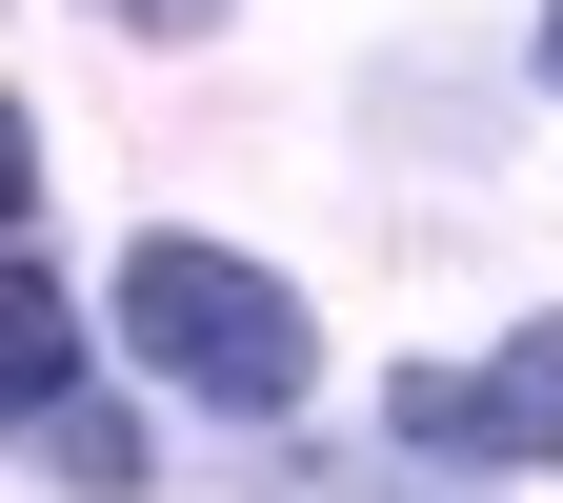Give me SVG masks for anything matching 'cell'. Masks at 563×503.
<instances>
[{
    "label": "cell",
    "mask_w": 563,
    "mask_h": 503,
    "mask_svg": "<svg viewBox=\"0 0 563 503\" xmlns=\"http://www.w3.org/2000/svg\"><path fill=\"white\" fill-rule=\"evenodd\" d=\"M121 342H141L181 403L282 423V403H302V342H322V322L282 303L262 262H222V242H141V262H121Z\"/></svg>",
    "instance_id": "1"
},
{
    "label": "cell",
    "mask_w": 563,
    "mask_h": 503,
    "mask_svg": "<svg viewBox=\"0 0 563 503\" xmlns=\"http://www.w3.org/2000/svg\"><path fill=\"white\" fill-rule=\"evenodd\" d=\"M402 444L422 463H563V322L483 342V363H422L402 383Z\"/></svg>",
    "instance_id": "2"
},
{
    "label": "cell",
    "mask_w": 563,
    "mask_h": 503,
    "mask_svg": "<svg viewBox=\"0 0 563 503\" xmlns=\"http://www.w3.org/2000/svg\"><path fill=\"white\" fill-rule=\"evenodd\" d=\"M0 403H21V423L81 403V303H60V282H21V303H0Z\"/></svg>",
    "instance_id": "3"
},
{
    "label": "cell",
    "mask_w": 563,
    "mask_h": 503,
    "mask_svg": "<svg viewBox=\"0 0 563 503\" xmlns=\"http://www.w3.org/2000/svg\"><path fill=\"white\" fill-rule=\"evenodd\" d=\"M41 463L81 483V503H121V483H141V423H121V403H60V423H41Z\"/></svg>",
    "instance_id": "4"
},
{
    "label": "cell",
    "mask_w": 563,
    "mask_h": 503,
    "mask_svg": "<svg viewBox=\"0 0 563 503\" xmlns=\"http://www.w3.org/2000/svg\"><path fill=\"white\" fill-rule=\"evenodd\" d=\"M141 21H201V0H141Z\"/></svg>",
    "instance_id": "5"
},
{
    "label": "cell",
    "mask_w": 563,
    "mask_h": 503,
    "mask_svg": "<svg viewBox=\"0 0 563 503\" xmlns=\"http://www.w3.org/2000/svg\"><path fill=\"white\" fill-rule=\"evenodd\" d=\"M543 61H563V21H543Z\"/></svg>",
    "instance_id": "6"
}]
</instances>
